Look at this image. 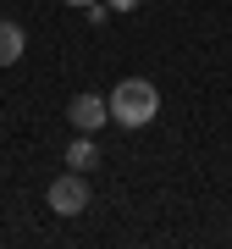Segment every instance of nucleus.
I'll return each instance as SVG.
<instances>
[{
	"label": "nucleus",
	"instance_id": "423d86ee",
	"mask_svg": "<svg viewBox=\"0 0 232 249\" xmlns=\"http://www.w3.org/2000/svg\"><path fill=\"white\" fill-rule=\"evenodd\" d=\"M105 6H111V11H138L144 0H105Z\"/></svg>",
	"mask_w": 232,
	"mask_h": 249
},
{
	"label": "nucleus",
	"instance_id": "20e7f679",
	"mask_svg": "<svg viewBox=\"0 0 232 249\" xmlns=\"http://www.w3.org/2000/svg\"><path fill=\"white\" fill-rule=\"evenodd\" d=\"M22 50H28V34H22L17 22L0 17V67H17V61H22Z\"/></svg>",
	"mask_w": 232,
	"mask_h": 249
},
{
	"label": "nucleus",
	"instance_id": "39448f33",
	"mask_svg": "<svg viewBox=\"0 0 232 249\" xmlns=\"http://www.w3.org/2000/svg\"><path fill=\"white\" fill-rule=\"evenodd\" d=\"M94 160H99V150H94V133H78V139L66 144V166H72V172L94 166Z\"/></svg>",
	"mask_w": 232,
	"mask_h": 249
},
{
	"label": "nucleus",
	"instance_id": "f03ea898",
	"mask_svg": "<svg viewBox=\"0 0 232 249\" xmlns=\"http://www.w3.org/2000/svg\"><path fill=\"white\" fill-rule=\"evenodd\" d=\"M45 199H50L55 216H83V211H89V183H83V172H61Z\"/></svg>",
	"mask_w": 232,
	"mask_h": 249
},
{
	"label": "nucleus",
	"instance_id": "f257e3e1",
	"mask_svg": "<svg viewBox=\"0 0 232 249\" xmlns=\"http://www.w3.org/2000/svg\"><path fill=\"white\" fill-rule=\"evenodd\" d=\"M105 106H111L116 127H149L155 116H161V89H155L149 78H122L105 94Z\"/></svg>",
	"mask_w": 232,
	"mask_h": 249
},
{
	"label": "nucleus",
	"instance_id": "7ed1b4c3",
	"mask_svg": "<svg viewBox=\"0 0 232 249\" xmlns=\"http://www.w3.org/2000/svg\"><path fill=\"white\" fill-rule=\"evenodd\" d=\"M66 116H72L78 133H99V127L111 122V106H105V94H78V100L66 106Z\"/></svg>",
	"mask_w": 232,
	"mask_h": 249
},
{
	"label": "nucleus",
	"instance_id": "0eeeda50",
	"mask_svg": "<svg viewBox=\"0 0 232 249\" xmlns=\"http://www.w3.org/2000/svg\"><path fill=\"white\" fill-rule=\"evenodd\" d=\"M61 6H78V11H83V6H94V0H61Z\"/></svg>",
	"mask_w": 232,
	"mask_h": 249
}]
</instances>
